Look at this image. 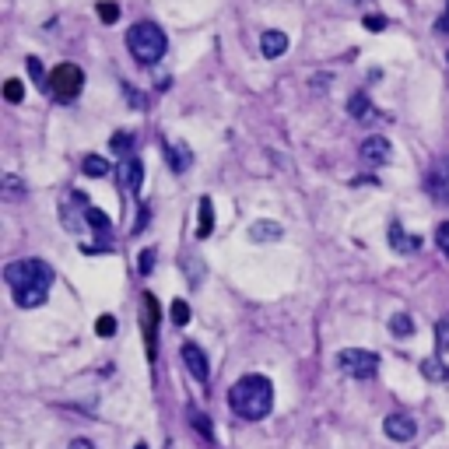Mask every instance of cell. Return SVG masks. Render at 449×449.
I'll use <instances>...</instances> for the list:
<instances>
[{"mask_svg":"<svg viewBox=\"0 0 449 449\" xmlns=\"http://www.w3.org/2000/svg\"><path fill=\"white\" fill-rule=\"evenodd\" d=\"M134 449H147V446H144V442H137V446H134Z\"/></svg>","mask_w":449,"mask_h":449,"instance_id":"37","label":"cell"},{"mask_svg":"<svg viewBox=\"0 0 449 449\" xmlns=\"http://www.w3.org/2000/svg\"><path fill=\"white\" fill-rule=\"evenodd\" d=\"M362 25L369 28V32H383V28H386V18H383V14H365Z\"/></svg>","mask_w":449,"mask_h":449,"instance_id":"34","label":"cell"},{"mask_svg":"<svg viewBox=\"0 0 449 449\" xmlns=\"http://www.w3.org/2000/svg\"><path fill=\"white\" fill-rule=\"evenodd\" d=\"M109 162L102 158V155H84V162H81V172L84 175H92V179H102V175H109Z\"/></svg>","mask_w":449,"mask_h":449,"instance_id":"20","label":"cell"},{"mask_svg":"<svg viewBox=\"0 0 449 449\" xmlns=\"http://www.w3.org/2000/svg\"><path fill=\"white\" fill-rule=\"evenodd\" d=\"M362 158H365V165L393 162V144L386 141V137H369V141H362Z\"/></svg>","mask_w":449,"mask_h":449,"instance_id":"9","label":"cell"},{"mask_svg":"<svg viewBox=\"0 0 449 449\" xmlns=\"http://www.w3.org/2000/svg\"><path fill=\"white\" fill-rule=\"evenodd\" d=\"M172 323L175 326H186L190 323V306L183 302V298H175V302H172Z\"/></svg>","mask_w":449,"mask_h":449,"instance_id":"25","label":"cell"},{"mask_svg":"<svg viewBox=\"0 0 449 449\" xmlns=\"http://www.w3.org/2000/svg\"><path fill=\"white\" fill-rule=\"evenodd\" d=\"M348 112H351V119H354V123H376V119H379V112H376V106H372V99H369L365 92L351 95V102H348Z\"/></svg>","mask_w":449,"mask_h":449,"instance_id":"15","label":"cell"},{"mask_svg":"<svg viewBox=\"0 0 449 449\" xmlns=\"http://www.w3.org/2000/svg\"><path fill=\"white\" fill-rule=\"evenodd\" d=\"M25 67H28V74H32L36 84L49 88V84H46V74H43V64H39V56H28V60H25Z\"/></svg>","mask_w":449,"mask_h":449,"instance_id":"29","label":"cell"},{"mask_svg":"<svg viewBox=\"0 0 449 449\" xmlns=\"http://www.w3.org/2000/svg\"><path fill=\"white\" fill-rule=\"evenodd\" d=\"M144 337H147V354L155 358V334H158V298L151 291H144Z\"/></svg>","mask_w":449,"mask_h":449,"instance_id":"11","label":"cell"},{"mask_svg":"<svg viewBox=\"0 0 449 449\" xmlns=\"http://www.w3.org/2000/svg\"><path fill=\"white\" fill-rule=\"evenodd\" d=\"M84 88V74L77 64H60L53 74H49V92L60 99V102H74Z\"/></svg>","mask_w":449,"mask_h":449,"instance_id":"5","label":"cell"},{"mask_svg":"<svg viewBox=\"0 0 449 449\" xmlns=\"http://www.w3.org/2000/svg\"><path fill=\"white\" fill-rule=\"evenodd\" d=\"M67 449H95V446H92V442H88V439H74V442H71Z\"/></svg>","mask_w":449,"mask_h":449,"instance_id":"35","label":"cell"},{"mask_svg":"<svg viewBox=\"0 0 449 449\" xmlns=\"http://www.w3.org/2000/svg\"><path fill=\"white\" fill-rule=\"evenodd\" d=\"M386 239H390L393 253H400V256H414L417 250H422V235H407V232H404V225H397V221L390 225Z\"/></svg>","mask_w":449,"mask_h":449,"instance_id":"12","label":"cell"},{"mask_svg":"<svg viewBox=\"0 0 449 449\" xmlns=\"http://www.w3.org/2000/svg\"><path fill=\"white\" fill-rule=\"evenodd\" d=\"M383 432L390 435L393 442H411L417 435V425H414V417L411 414H390L383 422Z\"/></svg>","mask_w":449,"mask_h":449,"instance_id":"7","label":"cell"},{"mask_svg":"<svg viewBox=\"0 0 449 449\" xmlns=\"http://www.w3.org/2000/svg\"><path fill=\"white\" fill-rule=\"evenodd\" d=\"M422 372H425L432 383H446V379H449V369L439 362V358H425V362H422Z\"/></svg>","mask_w":449,"mask_h":449,"instance_id":"22","label":"cell"},{"mask_svg":"<svg viewBox=\"0 0 449 449\" xmlns=\"http://www.w3.org/2000/svg\"><path fill=\"white\" fill-rule=\"evenodd\" d=\"M99 18H102L106 25H112V21L119 18V4H112V0H102V4H99Z\"/></svg>","mask_w":449,"mask_h":449,"instance_id":"31","label":"cell"},{"mask_svg":"<svg viewBox=\"0 0 449 449\" xmlns=\"http://www.w3.org/2000/svg\"><path fill=\"white\" fill-rule=\"evenodd\" d=\"M446 64H449V53H446Z\"/></svg>","mask_w":449,"mask_h":449,"instance_id":"38","label":"cell"},{"mask_svg":"<svg viewBox=\"0 0 449 449\" xmlns=\"http://www.w3.org/2000/svg\"><path fill=\"white\" fill-rule=\"evenodd\" d=\"M435 246L449 256V221H442V225L435 228Z\"/></svg>","mask_w":449,"mask_h":449,"instance_id":"33","label":"cell"},{"mask_svg":"<svg viewBox=\"0 0 449 449\" xmlns=\"http://www.w3.org/2000/svg\"><path fill=\"white\" fill-rule=\"evenodd\" d=\"M4 281L11 291H25V288H46L53 284V271L43 260H11L4 267Z\"/></svg>","mask_w":449,"mask_h":449,"instance_id":"3","label":"cell"},{"mask_svg":"<svg viewBox=\"0 0 449 449\" xmlns=\"http://www.w3.org/2000/svg\"><path fill=\"white\" fill-rule=\"evenodd\" d=\"M127 46H130V53H134V60L137 64H144V67H155L158 60L165 56V46H169V39H165V32L155 25V21H137L130 32H127Z\"/></svg>","mask_w":449,"mask_h":449,"instance_id":"2","label":"cell"},{"mask_svg":"<svg viewBox=\"0 0 449 449\" xmlns=\"http://www.w3.org/2000/svg\"><path fill=\"white\" fill-rule=\"evenodd\" d=\"M446 8H449V0H446Z\"/></svg>","mask_w":449,"mask_h":449,"instance_id":"39","label":"cell"},{"mask_svg":"<svg viewBox=\"0 0 449 449\" xmlns=\"http://www.w3.org/2000/svg\"><path fill=\"white\" fill-rule=\"evenodd\" d=\"M183 271H186V278H190V284H200V278H204V260H193V256H183Z\"/></svg>","mask_w":449,"mask_h":449,"instance_id":"24","label":"cell"},{"mask_svg":"<svg viewBox=\"0 0 449 449\" xmlns=\"http://www.w3.org/2000/svg\"><path fill=\"white\" fill-rule=\"evenodd\" d=\"M337 369L351 379H372L379 372V354L365 348H344L337 351Z\"/></svg>","mask_w":449,"mask_h":449,"instance_id":"4","label":"cell"},{"mask_svg":"<svg viewBox=\"0 0 449 449\" xmlns=\"http://www.w3.org/2000/svg\"><path fill=\"white\" fill-rule=\"evenodd\" d=\"M439 32H449V14H446V18L439 21Z\"/></svg>","mask_w":449,"mask_h":449,"instance_id":"36","label":"cell"},{"mask_svg":"<svg viewBox=\"0 0 449 449\" xmlns=\"http://www.w3.org/2000/svg\"><path fill=\"white\" fill-rule=\"evenodd\" d=\"M151 267H155V250H141V256H137V271H141V274H151Z\"/></svg>","mask_w":449,"mask_h":449,"instance_id":"32","label":"cell"},{"mask_svg":"<svg viewBox=\"0 0 449 449\" xmlns=\"http://www.w3.org/2000/svg\"><path fill=\"white\" fill-rule=\"evenodd\" d=\"M165 162L175 175H183L190 165H193V151L186 141H165Z\"/></svg>","mask_w":449,"mask_h":449,"instance_id":"8","label":"cell"},{"mask_svg":"<svg viewBox=\"0 0 449 449\" xmlns=\"http://www.w3.org/2000/svg\"><path fill=\"white\" fill-rule=\"evenodd\" d=\"M281 235H284V228L278 221H253V228H250L253 243H274V239H281Z\"/></svg>","mask_w":449,"mask_h":449,"instance_id":"16","label":"cell"},{"mask_svg":"<svg viewBox=\"0 0 449 449\" xmlns=\"http://www.w3.org/2000/svg\"><path fill=\"white\" fill-rule=\"evenodd\" d=\"M0 193H4V200H21V197H28V186L21 183V179L14 175V172H4L0 175Z\"/></svg>","mask_w":449,"mask_h":449,"instance_id":"17","label":"cell"},{"mask_svg":"<svg viewBox=\"0 0 449 449\" xmlns=\"http://www.w3.org/2000/svg\"><path fill=\"white\" fill-rule=\"evenodd\" d=\"M116 175H119V186H123L127 193H137L141 183H144V165L130 155V158H123V162L116 165Z\"/></svg>","mask_w":449,"mask_h":449,"instance_id":"10","label":"cell"},{"mask_svg":"<svg viewBox=\"0 0 449 449\" xmlns=\"http://www.w3.org/2000/svg\"><path fill=\"white\" fill-rule=\"evenodd\" d=\"M260 53H263L267 60L284 56V53H288V36L281 32V28H267V32L260 36Z\"/></svg>","mask_w":449,"mask_h":449,"instance_id":"14","label":"cell"},{"mask_svg":"<svg viewBox=\"0 0 449 449\" xmlns=\"http://www.w3.org/2000/svg\"><path fill=\"white\" fill-rule=\"evenodd\" d=\"M215 232V204L211 197H200V221H197V239H207Z\"/></svg>","mask_w":449,"mask_h":449,"instance_id":"18","label":"cell"},{"mask_svg":"<svg viewBox=\"0 0 449 449\" xmlns=\"http://www.w3.org/2000/svg\"><path fill=\"white\" fill-rule=\"evenodd\" d=\"M390 334H393V337H411V334H414V319H411L407 313H393V316H390Z\"/></svg>","mask_w":449,"mask_h":449,"instance_id":"21","label":"cell"},{"mask_svg":"<svg viewBox=\"0 0 449 449\" xmlns=\"http://www.w3.org/2000/svg\"><path fill=\"white\" fill-rule=\"evenodd\" d=\"M116 330H119L116 316H99V323H95V334H99V337H112Z\"/></svg>","mask_w":449,"mask_h":449,"instance_id":"27","label":"cell"},{"mask_svg":"<svg viewBox=\"0 0 449 449\" xmlns=\"http://www.w3.org/2000/svg\"><path fill=\"white\" fill-rule=\"evenodd\" d=\"M109 144H112V151H116V155H123V158H130V151H134V137H130L127 130L112 134V141H109Z\"/></svg>","mask_w":449,"mask_h":449,"instance_id":"23","label":"cell"},{"mask_svg":"<svg viewBox=\"0 0 449 449\" xmlns=\"http://www.w3.org/2000/svg\"><path fill=\"white\" fill-rule=\"evenodd\" d=\"M4 99H8L11 106H18V102L25 99V88H21V81H14V77H11V81L4 84Z\"/></svg>","mask_w":449,"mask_h":449,"instance_id":"28","label":"cell"},{"mask_svg":"<svg viewBox=\"0 0 449 449\" xmlns=\"http://www.w3.org/2000/svg\"><path fill=\"white\" fill-rule=\"evenodd\" d=\"M183 362H186V372H190L197 383H207L211 369H207V354H204L197 344H183Z\"/></svg>","mask_w":449,"mask_h":449,"instance_id":"13","label":"cell"},{"mask_svg":"<svg viewBox=\"0 0 449 449\" xmlns=\"http://www.w3.org/2000/svg\"><path fill=\"white\" fill-rule=\"evenodd\" d=\"M14 295V302L21 306V309H36V306H43L46 302V288H25V291H11Z\"/></svg>","mask_w":449,"mask_h":449,"instance_id":"19","label":"cell"},{"mask_svg":"<svg viewBox=\"0 0 449 449\" xmlns=\"http://www.w3.org/2000/svg\"><path fill=\"white\" fill-rule=\"evenodd\" d=\"M190 422H193V428H197L204 439H215V432H211V422H207V414H200V411H190Z\"/></svg>","mask_w":449,"mask_h":449,"instance_id":"26","label":"cell"},{"mask_svg":"<svg viewBox=\"0 0 449 449\" xmlns=\"http://www.w3.org/2000/svg\"><path fill=\"white\" fill-rule=\"evenodd\" d=\"M425 190H428L435 200L449 204V158H439V162L428 169V175H425Z\"/></svg>","mask_w":449,"mask_h":449,"instance_id":"6","label":"cell"},{"mask_svg":"<svg viewBox=\"0 0 449 449\" xmlns=\"http://www.w3.org/2000/svg\"><path fill=\"white\" fill-rule=\"evenodd\" d=\"M228 404L239 417H246V422H260V417L271 414V404H274V386L267 376H243L232 390H228Z\"/></svg>","mask_w":449,"mask_h":449,"instance_id":"1","label":"cell"},{"mask_svg":"<svg viewBox=\"0 0 449 449\" xmlns=\"http://www.w3.org/2000/svg\"><path fill=\"white\" fill-rule=\"evenodd\" d=\"M435 341H439L442 351H449V316H442V319L435 323Z\"/></svg>","mask_w":449,"mask_h":449,"instance_id":"30","label":"cell"}]
</instances>
